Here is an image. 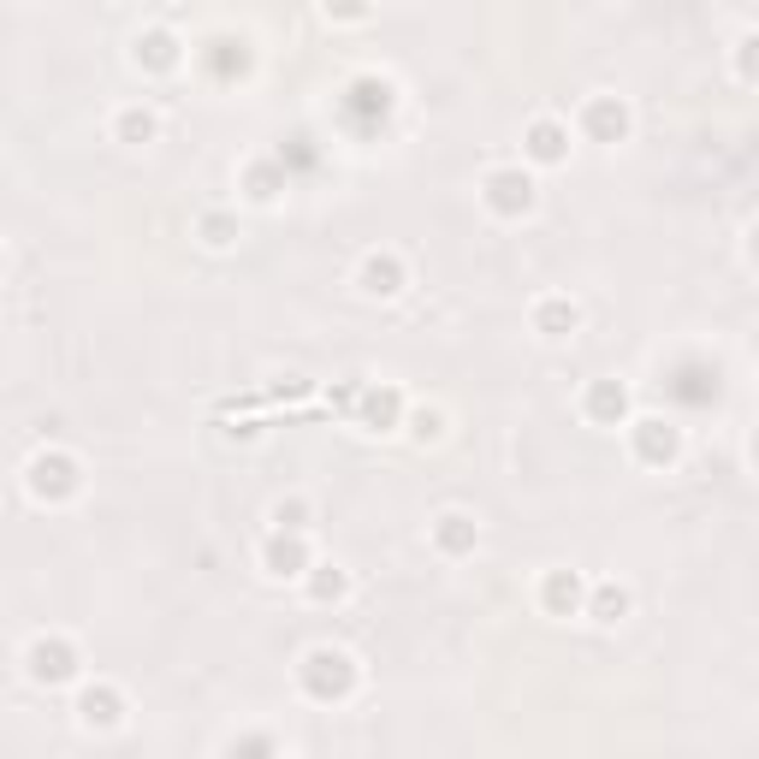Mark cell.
<instances>
[{"label": "cell", "mask_w": 759, "mask_h": 759, "mask_svg": "<svg viewBox=\"0 0 759 759\" xmlns=\"http://www.w3.org/2000/svg\"><path fill=\"white\" fill-rule=\"evenodd\" d=\"M31 493L36 498H72L77 493V463H72V457H60V451L36 457V463H31Z\"/></svg>", "instance_id": "obj_2"}, {"label": "cell", "mask_w": 759, "mask_h": 759, "mask_svg": "<svg viewBox=\"0 0 759 759\" xmlns=\"http://www.w3.org/2000/svg\"><path fill=\"white\" fill-rule=\"evenodd\" d=\"M350 113H380L386 119V107H391V89L380 84V77H362V84H350Z\"/></svg>", "instance_id": "obj_15"}, {"label": "cell", "mask_w": 759, "mask_h": 759, "mask_svg": "<svg viewBox=\"0 0 759 759\" xmlns=\"http://www.w3.org/2000/svg\"><path fill=\"white\" fill-rule=\"evenodd\" d=\"M137 60L148 65V72H167V65H179V36H172V31L137 36Z\"/></svg>", "instance_id": "obj_8"}, {"label": "cell", "mask_w": 759, "mask_h": 759, "mask_svg": "<svg viewBox=\"0 0 759 759\" xmlns=\"http://www.w3.org/2000/svg\"><path fill=\"white\" fill-rule=\"evenodd\" d=\"M31 676H36V683H72V676H77V653L65 641H36L31 647Z\"/></svg>", "instance_id": "obj_3"}, {"label": "cell", "mask_w": 759, "mask_h": 759, "mask_svg": "<svg viewBox=\"0 0 759 759\" xmlns=\"http://www.w3.org/2000/svg\"><path fill=\"white\" fill-rule=\"evenodd\" d=\"M202 232H208V243H232V220H226V214H208Z\"/></svg>", "instance_id": "obj_23"}, {"label": "cell", "mask_w": 759, "mask_h": 759, "mask_svg": "<svg viewBox=\"0 0 759 759\" xmlns=\"http://www.w3.org/2000/svg\"><path fill=\"white\" fill-rule=\"evenodd\" d=\"M564 148H569V137H564V125H552V119H540V125H528V155L534 160H564Z\"/></svg>", "instance_id": "obj_13"}, {"label": "cell", "mask_w": 759, "mask_h": 759, "mask_svg": "<svg viewBox=\"0 0 759 759\" xmlns=\"http://www.w3.org/2000/svg\"><path fill=\"white\" fill-rule=\"evenodd\" d=\"M623 612H629V593H623V588H612V581H605V588L593 593V617H600V623H617Z\"/></svg>", "instance_id": "obj_20"}, {"label": "cell", "mask_w": 759, "mask_h": 759, "mask_svg": "<svg viewBox=\"0 0 759 759\" xmlns=\"http://www.w3.org/2000/svg\"><path fill=\"white\" fill-rule=\"evenodd\" d=\"M303 688L315 700H345L350 688H357V664L345 653H333V647H315V653L303 659Z\"/></svg>", "instance_id": "obj_1"}, {"label": "cell", "mask_w": 759, "mask_h": 759, "mask_svg": "<svg viewBox=\"0 0 759 759\" xmlns=\"http://www.w3.org/2000/svg\"><path fill=\"white\" fill-rule=\"evenodd\" d=\"M267 569H274V576H303V569H309V546L297 534H274V540H267Z\"/></svg>", "instance_id": "obj_7"}, {"label": "cell", "mask_w": 759, "mask_h": 759, "mask_svg": "<svg viewBox=\"0 0 759 759\" xmlns=\"http://www.w3.org/2000/svg\"><path fill=\"white\" fill-rule=\"evenodd\" d=\"M279 528H303V505H279Z\"/></svg>", "instance_id": "obj_26"}, {"label": "cell", "mask_w": 759, "mask_h": 759, "mask_svg": "<svg viewBox=\"0 0 759 759\" xmlns=\"http://www.w3.org/2000/svg\"><path fill=\"white\" fill-rule=\"evenodd\" d=\"M623 410H629V391H623L617 380H600V386L588 391V415H593V422H623Z\"/></svg>", "instance_id": "obj_9"}, {"label": "cell", "mask_w": 759, "mask_h": 759, "mask_svg": "<svg viewBox=\"0 0 759 759\" xmlns=\"http://www.w3.org/2000/svg\"><path fill=\"white\" fill-rule=\"evenodd\" d=\"M433 433H439V415L422 410V415H415V439H433Z\"/></svg>", "instance_id": "obj_25"}, {"label": "cell", "mask_w": 759, "mask_h": 759, "mask_svg": "<svg viewBox=\"0 0 759 759\" xmlns=\"http://www.w3.org/2000/svg\"><path fill=\"white\" fill-rule=\"evenodd\" d=\"M77 712H84V724H95V730H113L125 707H119V695H113V688H89V695L77 700Z\"/></svg>", "instance_id": "obj_12"}, {"label": "cell", "mask_w": 759, "mask_h": 759, "mask_svg": "<svg viewBox=\"0 0 759 759\" xmlns=\"http://www.w3.org/2000/svg\"><path fill=\"white\" fill-rule=\"evenodd\" d=\"M243 184H250V196H255V202H274L285 179H279V167H274V160H255V167H250V179H243Z\"/></svg>", "instance_id": "obj_19"}, {"label": "cell", "mask_w": 759, "mask_h": 759, "mask_svg": "<svg viewBox=\"0 0 759 759\" xmlns=\"http://www.w3.org/2000/svg\"><path fill=\"white\" fill-rule=\"evenodd\" d=\"M534 327H540V333H552V338L569 333V327H576V303H564V297H546V303L534 309Z\"/></svg>", "instance_id": "obj_18"}, {"label": "cell", "mask_w": 759, "mask_h": 759, "mask_svg": "<svg viewBox=\"0 0 759 759\" xmlns=\"http://www.w3.org/2000/svg\"><path fill=\"white\" fill-rule=\"evenodd\" d=\"M433 540H439V552H451V558H457V552H474V522H469V517H457V510H451V517H439V528H433Z\"/></svg>", "instance_id": "obj_14"}, {"label": "cell", "mask_w": 759, "mask_h": 759, "mask_svg": "<svg viewBox=\"0 0 759 759\" xmlns=\"http://www.w3.org/2000/svg\"><path fill=\"white\" fill-rule=\"evenodd\" d=\"M309 593H315V600H338V593H345V576H338V569H321V576L309 581Z\"/></svg>", "instance_id": "obj_22"}, {"label": "cell", "mask_w": 759, "mask_h": 759, "mask_svg": "<svg viewBox=\"0 0 759 759\" xmlns=\"http://www.w3.org/2000/svg\"><path fill=\"white\" fill-rule=\"evenodd\" d=\"M119 137H125V143H148V137H155V119H148V113H125V119H119Z\"/></svg>", "instance_id": "obj_21"}, {"label": "cell", "mask_w": 759, "mask_h": 759, "mask_svg": "<svg viewBox=\"0 0 759 759\" xmlns=\"http://www.w3.org/2000/svg\"><path fill=\"white\" fill-rule=\"evenodd\" d=\"M327 12H338V19H362V12H369V0H327Z\"/></svg>", "instance_id": "obj_24"}, {"label": "cell", "mask_w": 759, "mask_h": 759, "mask_svg": "<svg viewBox=\"0 0 759 759\" xmlns=\"http://www.w3.org/2000/svg\"><path fill=\"white\" fill-rule=\"evenodd\" d=\"M486 202H493L498 214H528V202H534V184L522 179V172H493V179H486Z\"/></svg>", "instance_id": "obj_5"}, {"label": "cell", "mask_w": 759, "mask_h": 759, "mask_svg": "<svg viewBox=\"0 0 759 759\" xmlns=\"http://www.w3.org/2000/svg\"><path fill=\"white\" fill-rule=\"evenodd\" d=\"M581 119H588V137H593V143H617L623 131H629V113H623L617 95H593Z\"/></svg>", "instance_id": "obj_4"}, {"label": "cell", "mask_w": 759, "mask_h": 759, "mask_svg": "<svg viewBox=\"0 0 759 759\" xmlns=\"http://www.w3.org/2000/svg\"><path fill=\"white\" fill-rule=\"evenodd\" d=\"M398 410H403V403H398V391H391V386H380V391L362 398V422H369V427H391V422H398Z\"/></svg>", "instance_id": "obj_17"}, {"label": "cell", "mask_w": 759, "mask_h": 759, "mask_svg": "<svg viewBox=\"0 0 759 759\" xmlns=\"http://www.w3.org/2000/svg\"><path fill=\"white\" fill-rule=\"evenodd\" d=\"M362 285H369L374 297H391L403 285V267H398V255H369L362 262Z\"/></svg>", "instance_id": "obj_11"}, {"label": "cell", "mask_w": 759, "mask_h": 759, "mask_svg": "<svg viewBox=\"0 0 759 759\" xmlns=\"http://www.w3.org/2000/svg\"><path fill=\"white\" fill-rule=\"evenodd\" d=\"M243 65H250V53H243V43H232V36H220V43H208V72H214V77H238Z\"/></svg>", "instance_id": "obj_16"}, {"label": "cell", "mask_w": 759, "mask_h": 759, "mask_svg": "<svg viewBox=\"0 0 759 759\" xmlns=\"http://www.w3.org/2000/svg\"><path fill=\"white\" fill-rule=\"evenodd\" d=\"M576 605H581V581H576V569H552V576H546V612L569 617Z\"/></svg>", "instance_id": "obj_10"}, {"label": "cell", "mask_w": 759, "mask_h": 759, "mask_svg": "<svg viewBox=\"0 0 759 759\" xmlns=\"http://www.w3.org/2000/svg\"><path fill=\"white\" fill-rule=\"evenodd\" d=\"M635 457H641V463H671V457H676V427L641 422V427H635Z\"/></svg>", "instance_id": "obj_6"}]
</instances>
